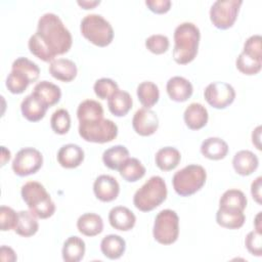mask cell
Masks as SVG:
<instances>
[{
    "label": "cell",
    "mask_w": 262,
    "mask_h": 262,
    "mask_svg": "<svg viewBox=\"0 0 262 262\" xmlns=\"http://www.w3.org/2000/svg\"><path fill=\"white\" fill-rule=\"evenodd\" d=\"M47 110L48 106L32 93L27 95L20 103L21 114L30 122H38L42 120L45 117Z\"/></svg>",
    "instance_id": "cell-20"
},
{
    "label": "cell",
    "mask_w": 262,
    "mask_h": 262,
    "mask_svg": "<svg viewBox=\"0 0 262 262\" xmlns=\"http://www.w3.org/2000/svg\"><path fill=\"white\" fill-rule=\"evenodd\" d=\"M42 165V154L34 147H25L16 152L12 161V170L17 176L24 177L35 174Z\"/></svg>",
    "instance_id": "cell-10"
},
{
    "label": "cell",
    "mask_w": 262,
    "mask_h": 262,
    "mask_svg": "<svg viewBox=\"0 0 262 262\" xmlns=\"http://www.w3.org/2000/svg\"><path fill=\"white\" fill-rule=\"evenodd\" d=\"M12 70H17L28 76L31 83H34L38 80L40 76V69L34 61L28 59L27 57L16 58L11 66Z\"/></svg>",
    "instance_id": "cell-38"
},
{
    "label": "cell",
    "mask_w": 262,
    "mask_h": 262,
    "mask_svg": "<svg viewBox=\"0 0 262 262\" xmlns=\"http://www.w3.org/2000/svg\"><path fill=\"white\" fill-rule=\"evenodd\" d=\"M152 235L159 244H174L179 235V217L177 213L170 209L162 210L155 218Z\"/></svg>",
    "instance_id": "cell-7"
},
{
    "label": "cell",
    "mask_w": 262,
    "mask_h": 262,
    "mask_svg": "<svg viewBox=\"0 0 262 262\" xmlns=\"http://www.w3.org/2000/svg\"><path fill=\"white\" fill-rule=\"evenodd\" d=\"M77 228L86 236H95L102 232L103 221L98 214L85 213L78 218Z\"/></svg>",
    "instance_id": "cell-25"
},
{
    "label": "cell",
    "mask_w": 262,
    "mask_h": 262,
    "mask_svg": "<svg viewBox=\"0 0 262 262\" xmlns=\"http://www.w3.org/2000/svg\"><path fill=\"white\" fill-rule=\"evenodd\" d=\"M32 94H34L45 105L50 107L60 100L61 90L57 85L44 80L35 85Z\"/></svg>",
    "instance_id": "cell-18"
},
{
    "label": "cell",
    "mask_w": 262,
    "mask_h": 262,
    "mask_svg": "<svg viewBox=\"0 0 262 262\" xmlns=\"http://www.w3.org/2000/svg\"><path fill=\"white\" fill-rule=\"evenodd\" d=\"M134 131L141 136L152 135L159 128V119L157 114L150 108L141 107L137 110L132 119Z\"/></svg>",
    "instance_id": "cell-12"
},
{
    "label": "cell",
    "mask_w": 262,
    "mask_h": 262,
    "mask_svg": "<svg viewBox=\"0 0 262 262\" xmlns=\"http://www.w3.org/2000/svg\"><path fill=\"white\" fill-rule=\"evenodd\" d=\"M100 3L99 0H82V1H78V4L83 7L84 9H92L93 7H95L96 5H98Z\"/></svg>",
    "instance_id": "cell-48"
},
{
    "label": "cell",
    "mask_w": 262,
    "mask_h": 262,
    "mask_svg": "<svg viewBox=\"0 0 262 262\" xmlns=\"http://www.w3.org/2000/svg\"><path fill=\"white\" fill-rule=\"evenodd\" d=\"M72 43V35L59 16L47 12L40 16L37 31L30 37L28 46L36 57L45 62H51L57 55L67 53Z\"/></svg>",
    "instance_id": "cell-1"
},
{
    "label": "cell",
    "mask_w": 262,
    "mask_h": 262,
    "mask_svg": "<svg viewBox=\"0 0 262 262\" xmlns=\"http://www.w3.org/2000/svg\"><path fill=\"white\" fill-rule=\"evenodd\" d=\"M49 73L56 80L71 82L76 78L78 70L73 60L68 58H57L50 62Z\"/></svg>",
    "instance_id": "cell-19"
},
{
    "label": "cell",
    "mask_w": 262,
    "mask_h": 262,
    "mask_svg": "<svg viewBox=\"0 0 262 262\" xmlns=\"http://www.w3.org/2000/svg\"><path fill=\"white\" fill-rule=\"evenodd\" d=\"M50 126L56 134H67L71 128V117L69 112L64 108L55 111L50 118Z\"/></svg>",
    "instance_id": "cell-36"
},
{
    "label": "cell",
    "mask_w": 262,
    "mask_h": 262,
    "mask_svg": "<svg viewBox=\"0 0 262 262\" xmlns=\"http://www.w3.org/2000/svg\"><path fill=\"white\" fill-rule=\"evenodd\" d=\"M85 243L79 236H70L64 243L61 250L62 259L66 262H79L85 254Z\"/></svg>",
    "instance_id": "cell-28"
},
{
    "label": "cell",
    "mask_w": 262,
    "mask_h": 262,
    "mask_svg": "<svg viewBox=\"0 0 262 262\" xmlns=\"http://www.w3.org/2000/svg\"><path fill=\"white\" fill-rule=\"evenodd\" d=\"M81 34L92 44L98 47L110 45L114 39L112 25L100 14H87L81 20Z\"/></svg>",
    "instance_id": "cell-5"
},
{
    "label": "cell",
    "mask_w": 262,
    "mask_h": 262,
    "mask_svg": "<svg viewBox=\"0 0 262 262\" xmlns=\"http://www.w3.org/2000/svg\"><path fill=\"white\" fill-rule=\"evenodd\" d=\"M235 66L241 73L248 76H252L260 72L262 67V60L251 57L248 54L242 52L239 53L235 60Z\"/></svg>",
    "instance_id": "cell-37"
},
{
    "label": "cell",
    "mask_w": 262,
    "mask_h": 262,
    "mask_svg": "<svg viewBox=\"0 0 262 262\" xmlns=\"http://www.w3.org/2000/svg\"><path fill=\"white\" fill-rule=\"evenodd\" d=\"M183 119L185 125L189 129L199 130L207 125L209 115L207 108L203 104L199 102H192L185 108Z\"/></svg>",
    "instance_id": "cell-17"
},
{
    "label": "cell",
    "mask_w": 262,
    "mask_h": 262,
    "mask_svg": "<svg viewBox=\"0 0 262 262\" xmlns=\"http://www.w3.org/2000/svg\"><path fill=\"white\" fill-rule=\"evenodd\" d=\"M18 220V212L7 206L0 207V228L2 231H7L15 228Z\"/></svg>",
    "instance_id": "cell-41"
},
{
    "label": "cell",
    "mask_w": 262,
    "mask_h": 262,
    "mask_svg": "<svg viewBox=\"0 0 262 262\" xmlns=\"http://www.w3.org/2000/svg\"><path fill=\"white\" fill-rule=\"evenodd\" d=\"M201 152L209 160L218 161L226 157L228 144L219 137H208L201 144Z\"/></svg>",
    "instance_id": "cell-22"
},
{
    "label": "cell",
    "mask_w": 262,
    "mask_h": 262,
    "mask_svg": "<svg viewBox=\"0 0 262 262\" xmlns=\"http://www.w3.org/2000/svg\"><path fill=\"white\" fill-rule=\"evenodd\" d=\"M108 222L111 226L117 230L128 231L134 227L136 217L127 207L117 206L110 211Z\"/></svg>",
    "instance_id": "cell-15"
},
{
    "label": "cell",
    "mask_w": 262,
    "mask_h": 262,
    "mask_svg": "<svg viewBox=\"0 0 262 262\" xmlns=\"http://www.w3.org/2000/svg\"><path fill=\"white\" fill-rule=\"evenodd\" d=\"M79 123L103 119V107L100 102L93 99L83 100L77 108Z\"/></svg>",
    "instance_id": "cell-29"
},
{
    "label": "cell",
    "mask_w": 262,
    "mask_h": 262,
    "mask_svg": "<svg viewBox=\"0 0 262 262\" xmlns=\"http://www.w3.org/2000/svg\"><path fill=\"white\" fill-rule=\"evenodd\" d=\"M6 87L9 92L13 94H20L26 91L28 86L31 84L30 79L27 75L17 70H12L6 78Z\"/></svg>",
    "instance_id": "cell-35"
},
{
    "label": "cell",
    "mask_w": 262,
    "mask_h": 262,
    "mask_svg": "<svg viewBox=\"0 0 262 262\" xmlns=\"http://www.w3.org/2000/svg\"><path fill=\"white\" fill-rule=\"evenodd\" d=\"M93 191L99 201L107 203L117 199L120 192V185L115 177L102 174L95 179Z\"/></svg>",
    "instance_id": "cell-13"
},
{
    "label": "cell",
    "mask_w": 262,
    "mask_h": 262,
    "mask_svg": "<svg viewBox=\"0 0 262 262\" xmlns=\"http://www.w3.org/2000/svg\"><path fill=\"white\" fill-rule=\"evenodd\" d=\"M100 250L106 258L111 260L119 259L125 253L126 242L118 234H108L101 239Z\"/></svg>",
    "instance_id": "cell-24"
},
{
    "label": "cell",
    "mask_w": 262,
    "mask_h": 262,
    "mask_svg": "<svg viewBox=\"0 0 262 262\" xmlns=\"http://www.w3.org/2000/svg\"><path fill=\"white\" fill-rule=\"evenodd\" d=\"M167 185L161 176H151L133 196L134 206L142 212L159 207L167 198Z\"/></svg>",
    "instance_id": "cell-4"
},
{
    "label": "cell",
    "mask_w": 262,
    "mask_h": 262,
    "mask_svg": "<svg viewBox=\"0 0 262 262\" xmlns=\"http://www.w3.org/2000/svg\"><path fill=\"white\" fill-rule=\"evenodd\" d=\"M0 254H1V260L2 261H8V262H13L16 260V255L14 251L6 246H2L0 249Z\"/></svg>",
    "instance_id": "cell-46"
},
{
    "label": "cell",
    "mask_w": 262,
    "mask_h": 262,
    "mask_svg": "<svg viewBox=\"0 0 262 262\" xmlns=\"http://www.w3.org/2000/svg\"><path fill=\"white\" fill-rule=\"evenodd\" d=\"M216 221L220 226L224 228L237 229L244 225L246 216L244 211L241 210L219 208L216 213Z\"/></svg>",
    "instance_id": "cell-26"
},
{
    "label": "cell",
    "mask_w": 262,
    "mask_h": 262,
    "mask_svg": "<svg viewBox=\"0 0 262 262\" xmlns=\"http://www.w3.org/2000/svg\"><path fill=\"white\" fill-rule=\"evenodd\" d=\"M136 93L138 100L146 108H150L151 106H154L160 98L159 87L150 81L141 82L137 86Z\"/></svg>",
    "instance_id": "cell-32"
},
{
    "label": "cell",
    "mask_w": 262,
    "mask_h": 262,
    "mask_svg": "<svg viewBox=\"0 0 262 262\" xmlns=\"http://www.w3.org/2000/svg\"><path fill=\"white\" fill-rule=\"evenodd\" d=\"M21 198L29 210L40 219L51 217L55 212V204L51 200L43 184L38 181H29L21 186Z\"/></svg>",
    "instance_id": "cell-3"
},
{
    "label": "cell",
    "mask_w": 262,
    "mask_h": 262,
    "mask_svg": "<svg viewBox=\"0 0 262 262\" xmlns=\"http://www.w3.org/2000/svg\"><path fill=\"white\" fill-rule=\"evenodd\" d=\"M118 171L127 182H135L145 175V167L136 158H128Z\"/></svg>",
    "instance_id": "cell-33"
},
{
    "label": "cell",
    "mask_w": 262,
    "mask_h": 262,
    "mask_svg": "<svg viewBox=\"0 0 262 262\" xmlns=\"http://www.w3.org/2000/svg\"><path fill=\"white\" fill-rule=\"evenodd\" d=\"M261 181L262 177L259 176L251 184L252 196L258 204H261Z\"/></svg>",
    "instance_id": "cell-45"
},
{
    "label": "cell",
    "mask_w": 262,
    "mask_h": 262,
    "mask_svg": "<svg viewBox=\"0 0 262 262\" xmlns=\"http://www.w3.org/2000/svg\"><path fill=\"white\" fill-rule=\"evenodd\" d=\"M242 4V0L215 1L210 8V19L212 24L220 30L231 28L236 20Z\"/></svg>",
    "instance_id": "cell-9"
},
{
    "label": "cell",
    "mask_w": 262,
    "mask_h": 262,
    "mask_svg": "<svg viewBox=\"0 0 262 262\" xmlns=\"http://www.w3.org/2000/svg\"><path fill=\"white\" fill-rule=\"evenodd\" d=\"M247 196L239 189H228L223 192L219 200V208L235 209L244 211L247 207Z\"/></svg>",
    "instance_id": "cell-34"
},
{
    "label": "cell",
    "mask_w": 262,
    "mask_h": 262,
    "mask_svg": "<svg viewBox=\"0 0 262 262\" xmlns=\"http://www.w3.org/2000/svg\"><path fill=\"white\" fill-rule=\"evenodd\" d=\"M166 90L172 100L176 102H183L192 95L193 87L187 79L180 76H175L168 80Z\"/></svg>",
    "instance_id": "cell-14"
},
{
    "label": "cell",
    "mask_w": 262,
    "mask_h": 262,
    "mask_svg": "<svg viewBox=\"0 0 262 262\" xmlns=\"http://www.w3.org/2000/svg\"><path fill=\"white\" fill-rule=\"evenodd\" d=\"M206 101L213 107L221 110L230 105L235 98L234 88L225 82L210 83L204 91Z\"/></svg>",
    "instance_id": "cell-11"
},
{
    "label": "cell",
    "mask_w": 262,
    "mask_h": 262,
    "mask_svg": "<svg viewBox=\"0 0 262 262\" xmlns=\"http://www.w3.org/2000/svg\"><path fill=\"white\" fill-rule=\"evenodd\" d=\"M170 46V42L167 36L161 34H155L149 36L145 40V47L155 54L165 53Z\"/></svg>",
    "instance_id": "cell-40"
},
{
    "label": "cell",
    "mask_w": 262,
    "mask_h": 262,
    "mask_svg": "<svg viewBox=\"0 0 262 262\" xmlns=\"http://www.w3.org/2000/svg\"><path fill=\"white\" fill-rule=\"evenodd\" d=\"M78 130L84 140L94 143L110 142L118 135V126L108 119L79 123Z\"/></svg>",
    "instance_id": "cell-8"
},
{
    "label": "cell",
    "mask_w": 262,
    "mask_h": 262,
    "mask_svg": "<svg viewBox=\"0 0 262 262\" xmlns=\"http://www.w3.org/2000/svg\"><path fill=\"white\" fill-rule=\"evenodd\" d=\"M260 218H261V212H259L255 218V230L259 231V232H262L261 230V224H260Z\"/></svg>",
    "instance_id": "cell-50"
},
{
    "label": "cell",
    "mask_w": 262,
    "mask_h": 262,
    "mask_svg": "<svg viewBox=\"0 0 262 262\" xmlns=\"http://www.w3.org/2000/svg\"><path fill=\"white\" fill-rule=\"evenodd\" d=\"M118 89V84L110 78H100L93 85L94 93L100 99L110 98Z\"/></svg>",
    "instance_id": "cell-39"
},
{
    "label": "cell",
    "mask_w": 262,
    "mask_h": 262,
    "mask_svg": "<svg viewBox=\"0 0 262 262\" xmlns=\"http://www.w3.org/2000/svg\"><path fill=\"white\" fill-rule=\"evenodd\" d=\"M56 158L61 167L67 169L77 168L84 160V150L78 144L68 143L59 148Z\"/></svg>",
    "instance_id": "cell-16"
},
{
    "label": "cell",
    "mask_w": 262,
    "mask_h": 262,
    "mask_svg": "<svg viewBox=\"0 0 262 262\" xmlns=\"http://www.w3.org/2000/svg\"><path fill=\"white\" fill-rule=\"evenodd\" d=\"M180 151L172 146H165L160 148L155 157L156 165L162 171H170L175 169L180 163Z\"/></svg>",
    "instance_id": "cell-27"
},
{
    "label": "cell",
    "mask_w": 262,
    "mask_h": 262,
    "mask_svg": "<svg viewBox=\"0 0 262 262\" xmlns=\"http://www.w3.org/2000/svg\"><path fill=\"white\" fill-rule=\"evenodd\" d=\"M259 165V160L257 156L251 150L243 149L237 151L232 159V166L234 171L242 175L248 176L251 175Z\"/></svg>",
    "instance_id": "cell-21"
},
{
    "label": "cell",
    "mask_w": 262,
    "mask_h": 262,
    "mask_svg": "<svg viewBox=\"0 0 262 262\" xmlns=\"http://www.w3.org/2000/svg\"><path fill=\"white\" fill-rule=\"evenodd\" d=\"M145 5L149 8L150 11L162 14L169 11L171 7V1L170 0H146Z\"/></svg>",
    "instance_id": "cell-44"
},
{
    "label": "cell",
    "mask_w": 262,
    "mask_h": 262,
    "mask_svg": "<svg viewBox=\"0 0 262 262\" xmlns=\"http://www.w3.org/2000/svg\"><path fill=\"white\" fill-rule=\"evenodd\" d=\"M260 134H261V126H258L255 130H253V133H252V142H253V144L256 145V147L258 149H261Z\"/></svg>",
    "instance_id": "cell-47"
},
{
    "label": "cell",
    "mask_w": 262,
    "mask_h": 262,
    "mask_svg": "<svg viewBox=\"0 0 262 262\" xmlns=\"http://www.w3.org/2000/svg\"><path fill=\"white\" fill-rule=\"evenodd\" d=\"M2 147V157H1V165H5V163L7 161H9L10 159V151L8 149L5 148V146H1Z\"/></svg>",
    "instance_id": "cell-49"
},
{
    "label": "cell",
    "mask_w": 262,
    "mask_h": 262,
    "mask_svg": "<svg viewBox=\"0 0 262 262\" xmlns=\"http://www.w3.org/2000/svg\"><path fill=\"white\" fill-rule=\"evenodd\" d=\"M207 173L200 165H188L177 171L172 179L173 188L181 196H189L199 191L205 184Z\"/></svg>",
    "instance_id": "cell-6"
},
{
    "label": "cell",
    "mask_w": 262,
    "mask_h": 262,
    "mask_svg": "<svg viewBox=\"0 0 262 262\" xmlns=\"http://www.w3.org/2000/svg\"><path fill=\"white\" fill-rule=\"evenodd\" d=\"M128 158L129 150L127 149V147L121 144L114 145L105 149L102 154L103 164L112 170H119V168L125 163Z\"/></svg>",
    "instance_id": "cell-30"
},
{
    "label": "cell",
    "mask_w": 262,
    "mask_h": 262,
    "mask_svg": "<svg viewBox=\"0 0 262 262\" xmlns=\"http://www.w3.org/2000/svg\"><path fill=\"white\" fill-rule=\"evenodd\" d=\"M201 33L192 23H182L174 31L173 59L179 64L189 63L198 54Z\"/></svg>",
    "instance_id": "cell-2"
},
{
    "label": "cell",
    "mask_w": 262,
    "mask_h": 262,
    "mask_svg": "<svg viewBox=\"0 0 262 262\" xmlns=\"http://www.w3.org/2000/svg\"><path fill=\"white\" fill-rule=\"evenodd\" d=\"M261 36L253 35L247 39L244 44L243 52L248 54L251 57L262 60V49H261Z\"/></svg>",
    "instance_id": "cell-43"
},
{
    "label": "cell",
    "mask_w": 262,
    "mask_h": 262,
    "mask_svg": "<svg viewBox=\"0 0 262 262\" xmlns=\"http://www.w3.org/2000/svg\"><path fill=\"white\" fill-rule=\"evenodd\" d=\"M132 97L129 92L118 89L110 98L107 106L110 112L116 117H124L132 107Z\"/></svg>",
    "instance_id": "cell-23"
},
{
    "label": "cell",
    "mask_w": 262,
    "mask_h": 262,
    "mask_svg": "<svg viewBox=\"0 0 262 262\" xmlns=\"http://www.w3.org/2000/svg\"><path fill=\"white\" fill-rule=\"evenodd\" d=\"M39 229V223L37 217L31 211H19L17 224L14 228V231L25 237H30L34 235Z\"/></svg>",
    "instance_id": "cell-31"
},
{
    "label": "cell",
    "mask_w": 262,
    "mask_h": 262,
    "mask_svg": "<svg viewBox=\"0 0 262 262\" xmlns=\"http://www.w3.org/2000/svg\"><path fill=\"white\" fill-rule=\"evenodd\" d=\"M245 245L247 250L254 256L261 257L262 255V232L257 230L250 231L246 238Z\"/></svg>",
    "instance_id": "cell-42"
}]
</instances>
